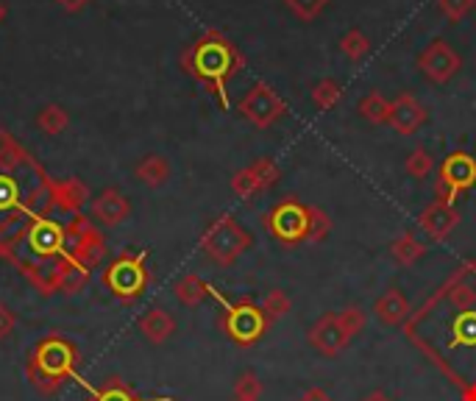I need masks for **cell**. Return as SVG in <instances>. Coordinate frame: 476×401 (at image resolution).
Returning <instances> with one entry per match:
<instances>
[{"label": "cell", "instance_id": "cell-1", "mask_svg": "<svg viewBox=\"0 0 476 401\" xmlns=\"http://www.w3.org/2000/svg\"><path fill=\"white\" fill-rule=\"evenodd\" d=\"M75 368H79V349H75V343L59 332H53L34 346L26 362V376L42 396H53L62 390L65 382L75 376Z\"/></svg>", "mask_w": 476, "mask_h": 401}, {"label": "cell", "instance_id": "cell-2", "mask_svg": "<svg viewBox=\"0 0 476 401\" xmlns=\"http://www.w3.org/2000/svg\"><path fill=\"white\" fill-rule=\"evenodd\" d=\"M187 67L193 70L201 81L212 84V89L220 95V104L228 106V98H226V79L228 75H234L237 67L242 65L240 53L232 42H226L223 36L218 34H209L203 36L201 42L193 45V50L187 53Z\"/></svg>", "mask_w": 476, "mask_h": 401}, {"label": "cell", "instance_id": "cell-3", "mask_svg": "<svg viewBox=\"0 0 476 401\" xmlns=\"http://www.w3.org/2000/svg\"><path fill=\"white\" fill-rule=\"evenodd\" d=\"M254 245V237L245 232V228L232 218L220 215L203 228L201 235V251L209 262H215L218 267H232L249 248Z\"/></svg>", "mask_w": 476, "mask_h": 401}, {"label": "cell", "instance_id": "cell-4", "mask_svg": "<svg viewBox=\"0 0 476 401\" xmlns=\"http://www.w3.org/2000/svg\"><path fill=\"white\" fill-rule=\"evenodd\" d=\"M150 281L148 265H145V251H126L114 262H109V267L104 271V284L106 290L123 301V304H134Z\"/></svg>", "mask_w": 476, "mask_h": 401}, {"label": "cell", "instance_id": "cell-5", "mask_svg": "<svg viewBox=\"0 0 476 401\" xmlns=\"http://www.w3.org/2000/svg\"><path fill=\"white\" fill-rule=\"evenodd\" d=\"M223 332L232 337L237 346H254V343L268 329V318L259 310V304L251 301H237L226 304L223 301Z\"/></svg>", "mask_w": 476, "mask_h": 401}, {"label": "cell", "instance_id": "cell-6", "mask_svg": "<svg viewBox=\"0 0 476 401\" xmlns=\"http://www.w3.org/2000/svg\"><path fill=\"white\" fill-rule=\"evenodd\" d=\"M271 235L284 243V245H296V243H307L310 237V206L298 204L296 198H284L281 204H276L268 218Z\"/></svg>", "mask_w": 476, "mask_h": 401}, {"label": "cell", "instance_id": "cell-7", "mask_svg": "<svg viewBox=\"0 0 476 401\" xmlns=\"http://www.w3.org/2000/svg\"><path fill=\"white\" fill-rule=\"evenodd\" d=\"M237 109L242 118L254 123L257 128H271L276 120L284 118V112H288V106H284V101L279 98V92L265 81H257L249 92H245Z\"/></svg>", "mask_w": 476, "mask_h": 401}, {"label": "cell", "instance_id": "cell-8", "mask_svg": "<svg viewBox=\"0 0 476 401\" xmlns=\"http://www.w3.org/2000/svg\"><path fill=\"white\" fill-rule=\"evenodd\" d=\"M418 67H421V73L432 84H446L460 73L463 59L446 40H432L421 53H418Z\"/></svg>", "mask_w": 476, "mask_h": 401}, {"label": "cell", "instance_id": "cell-9", "mask_svg": "<svg viewBox=\"0 0 476 401\" xmlns=\"http://www.w3.org/2000/svg\"><path fill=\"white\" fill-rule=\"evenodd\" d=\"M279 176H281L279 165L268 157H262L254 165L237 170L234 179H232V189H234V196H240L242 201H251L262 193H268V189L279 181Z\"/></svg>", "mask_w": 476, "mask_h": 401}, {"label": "cell", "instance_id": "cell-10", "mask_svg": "<svg viewBox=\"0 0 476 401\" xmlns=\"http://www.w3.org/2000/svg\"><path fill=\"white\" fill-rule=\"evenodd\" d=\"M476 184V159L465 150H454V154L446 157L443 167H441V198L443 201H454L463 189Z\"/></svg>", "mask_w": 476, "mask_h": 401}, {"label": "cell", "instance_id": "cell-11", "mask_svg": "<svg viewBox=\"0 0 476 401\" xmlns=\"http://www.w3.org/2000/svg\"><path fill=\"white\" fill-rule=\"evenodd\" d=\"M307 340H310V346H312L318 354H323V357H337V354L346 351L349 343H351L349 332L342 329V323H340L337 312L320 315V318L312 323V327H310Z\"/></svg>", "mask_w": 476, "mask_h": 401}, {"label": "cell", "instance_id": "cell-12", "mask_svg": "<svg viewBox=\"0 0 476 401\" xmlns=\"http://www.w3.org/2000/svg\"><path fill=\"white\" fill-rule=\"evenodd\" d=\"M457 223H460V212L454 209V204L437 198L432 204H426L421 209V215H418V228L429 237V240H446Z\"/></svg>", "mask_w": 476, "mask_h": 401}, {"label": "cell", "instance_id": "cell-13", "mask_svg": "<svg viewBox=\"0 0 476 401\" xmlns=\"http://www.w3.org/2000/svg\"><path fill=\"white\" fill-rule=\"evenodd\" d=\"M395 134H402V137H412V134L426 123V109L424 104L415 98V95H407L402 92L395 101H390V120Z\"/></svg>", "mask_w": 476, "mask_h": 401}, {"label": "cell", "instance_id": "cell-14", "mask_svg": "<svg viewBox=\"0 0 476 401\" xmlns=\"http://www.w3.org/2000/svg\"><path fill=\"white\" fill-rule=\"evenodd\" d=\"M92 215L104 226H120L131 215V201L120 193V189L109 187L92 201Z\"/></svg>", "mask_w": 476, "mask_h": 401}, {"label": "cell", "instance_id": "cell-15", "mask_svg": "<svg viewBox=\"0 0 476 401\" xmlns=\"http://www.w3.org/2000/svg\"><path fill=\"white\" fill-rule=\"evenodd\" d=\"M140 332L148 343L154 346H162L170 337L176 335V318L170 315L165 307H150L142 318H140Z\"/></svg>", "mask_w": 476, "mask_h": 401}, {"label": "cell", "instance_id": "cell-16", "mask_svg": "<svg viewBox=\"0 0 476 401\" xmlns=\"http://www.w3.org/2000/svg\"><path fill=\"white\" fill-rule=\"evenodd\" d=\"M373 315L379 318V323H385V327H398V323H404L407 315H410V301L404 298V293L398 288H388L382 296L376 298Z\"/></svg>", "mask_w": 476, "mask_h": 401}, {"label": "cell", "instance_id": "cell-17", "mask_svg": "<svg viewBox=\"0 0 476 401\" xmlns=\"http://www.w3.org/2000/svg\"><path fill=\"white\" fill-rule=\"evenodd\" d=\"M87 201H89V189L79 179H65L59 184H53V204L65 209V215H79Z\"/></svg>", "mask_w": 476, "mask_h": 401}, {"label": "cell", "instance_id": "cell-18", "mask_svg": "<svg viewBox=\"0 0 476 401\" xmlns=\"http://www.w3.org/2000/svg\"><path fill=\"white\" fill-rule=\"evenodd\" d=\"M87 401H173V398H140L120 376H106L101 388H95Z\"/></svg>", "mask_w": 476, "mask_h": 401}, {"label": "cell", "instance_id": "cell-19", "mask_svg": "<svg viewBox=\"0 0 476 401\" xmlns=\"http://www.w3.org/2000/svg\"><path fill=\"white\" fill-rule=\"evenodd\" d=\"M173 293H176V298L184 304V307H198V304H203L209 296H212V284H206L196 274H187V276H181L176 281Z\"/></svg>", "mask_w": 476, "mask_h": 401}, {"label": "cell", "instance_id": "cell-20", "mask_svg": "<svg viewBox=\"0 0 476 401\" xmlns=\"http://www.w3.org/2000/svg\"><path fill=\"white\" fill-rule=\"evenodd\" d=\"M134 176L145 184V187H162L170 179V162L162 154H148L137 162Z\"/></svg>", "mask_w": 476, "mask_h": 401}, {"label": "cell", "instance_id": "cell-21", "mask_svg": "<svg viewBox=\"0 0 476 401\" xmlns=\"http://www.w3.org/2000/svg\"><path fill=\"white\" fill-rule=\"evenodd\" d=\"M424 254H426V245L410 232H404L402 237H395L390 243V257H393V262H398L402 267H412L415 262L424 259Z\"/></svg>", "mask_w": 476, "mask_h": 401}, {"label": "cell", "instance_id": "cell-22", "mask_svg": "<svg viewBox=\"0 0 476 401\" xmlns=\"http://www.w3.org/2000/svg\"><path fill=\"white\" fill-rule=\"evenodd\" d=\"M357 112L371 126H385L390 120V101L382 98V92H368L365 98H359Z\"/></svg>", "mask_w": 476, "mask_h": 401}, {"label": "cell", "instance_id": "cell-23", "mask_svg": "<svg viewBox=\"0 0 476 401\" xmlns=\"http://www.w3.org/2000/svg\"><path fill=\"white\" fill-rule=\"evenodd\" d=\"M36 126H40L45 134H50V137H56V134H62L70 126V118L59 104H48L40 109V114H36Z\"/></svg>", "mask_w": 476, "mask_h": 401}, {"label": "cell", "instance_id": "cell-24", "mask_svg": "<svg viewBox=\"0 0 476 401\" xmlns=\"http://www.w3.org/2000/svg\"><path fill=\"white\" fill-rule=\"evenodd\" d=\"M404 170L410 174V179H415V181H424L432 170H434V159H432V154L426 148H412L410 154H407V159H404Z\"/></svg>", "mask_w": 476, "mask_h": 401}, {"label": "cell", "instance_id": "cell-25", "mask_svg": "<svg viewBox=\"0 0 476 401\" xmlns=\"http://www.w3.org/2000/svg\"><path fill=\"white\" fill-rule=\"evenodd\" d=\"M449 304L454 310H460V312H471L476 307V288L463 279V274L457 276L454 284L449 288Z\"/></svg>", "mask_w": 476, "mask_h": 401}, {"label": "cell", "instance_id": "cell-26", "mask_svg": "<svg viewBox=\"0 0 476 401\" xmlns=\"http://www.w3.org/2000/svg\"><path fill=\"white\" fill-rule=\"evenodd\" d=\"M340 50L346 53L351 62H363L371 50V40L359 28H351L349 34L340 36Z\"/></svg>", "mask_w": 476, "mask_h": 401}, {"label": "cell", "instance_id": "cell-27", "mask_svg": "<svg viewBox=\"0 0 476 401\" xmlns=\"http://www.w3.org/2000/svg\"><path fill=\"white\" fill-rule=\"evenodd\" d=\"M259 310L265 312V318H268V323L273 320H281L284 315L290 312V296L284 290H268V296L262 298Z\"/></svg>", "mask_w": 476, "mask_h": 401}, {"label": "cell", "instance_id": "cell-28", "mask_svg": "<svg viewBox=\"0 0 476 401\" xmlns=\"http://www.w3.org/2000/svg\"><path fill=\"white\" fill-rule=\"evenodd\" d=\"M451 346H476V312H460L454 320V337Z\"/></svg>", "mask_w": 476, "mask_h": 401}, {"label": "cell", "instance_id": "cell-29", "mask_svg": "<svg viewBox=\"0 0 476 401\" xmlns=\"http://www.w3.org/2000/svg\"><path fill=\"white\" fill-rule=\"evenodd\" d=\"M342 95V87L334 79H323L312 87V104L318 109H334Z\"/></svg>", "mask_w": 476, "mask_h": 401}, {"label": "cell", "instance_id": "cell-30", "mask_svg": "<svg viewBox=\"0 0 476 401\" xmlns=\"http://www.w3.org/2000/svg\"><path fill=\"white\" fill-rule=\"evenodd\" d=\"M337 318H340L342 329L349 332V337H351V340H354L359 332H363V329H365V323H368L365 310H363V307H357V304H351V307H342V310L337 312Z\"/></svg>", "mask_w": 476, "mask_h": 401}, {"label": "cell", "instance_id": "cell-31", "mask_svg": "<svg viewBox=\"0 0 476 401\" xmlns=\"http://www.w3.org/2000/svg\"><path fill=\"white\" fill-rule=\"evenodd\" d=\"M329 232H332V218L323 212V209L310 206V237H307V243H323L329 237Z\"/></svg>", "mask_w": 476, "mask_h": 401}, {"label": "cell", "instance_id": "cell-32", "mask_svg": "<svg viewBox=\"0 0 476 401\" xmlns=\"http://www.w3.org/2000/svg\"><path fill=\"white\" fill-rule=\"evenodd\" d=\"M234 396L240 398H257L262 396V379L254 371H242L234 382Z\"/></svg>", "mask_w": 476, "mask_h": 401}, {"label": "cell", "instance_id": "cell-33", "mask_svg": "<svg viewBox=\"0 0 476 401\" xmlns=\"http://www.w3.org/2000/svg\"><path fill=\"white\" fill-rule=\"evenodd\" d=\"M284 4H288V9L296 17H301V20H315V17L326 9L329 0H284Z\"/></svg>", "mask_w": 476, "mask_h": 401}, {"label": "cell", "instance_id": "cell-34", "mask_svg": "<svg viewBox=\"0 0 476 401\" xmlns=\"http://www.w3.org/2000/svg\"><path fill=\"white\" fill-rule=\"evenodd\" d=\"M437 6H441V12L449 17V20H463V17L476 6V0H437Z\"/></svg>", "mask_w": 476, "mask_h": 401}, {"label": "cell", "instance_id": "cell-35", "mask_svg": "<svg viewBox=\"0 0 476 401\" xmlns=\"http://www.w3.org/2000/svg\"><path fill=\"white\" fill-rule=\"evenodd\" d=\"M14 323H17L14 312L6 307V304H0V340H6L14 332Z\"/></svg>", "mask_w": 476, "mask_h": 401}, {"label": "cell", "instance_id": "cell-36", "mask_svg": "<svg viewBox=\"0 0 476 401\" xmlns=\"http://www.w3.org/2000/svg\"><path fill=\"white\" fill-rule=\"evenodd\" d=\"M298 401H334L326 390L323 388H310V390H303Z\"/></svg>", "mask_w": 476, "mask_h": 401}, {"label": "cell", "instance_id": "cell-37", "mask_svg": "<svg viewBox=\"0 0 476 401\" xmlns=\"http://www.w3.org/2000/svg\"><path fill=\"white\" fill-rule=\"evenodd\" d=\"M56 4H59L65 12H79L89 4V0H56Z\"/></svg>", "mask_w": 476, "mask_h": 401}, {"label": "cell", "instance_id": "cell-38", "mask_svg": "<svg viewBox=\"0 0 476 401\" xmlns=\"http://www.w3.org/2000/svg\"><path fill=\"white\" fill-rule=\"evenodd\" d=\"M359 401H393V398H390L385 390H379V388H376V390H368V393H365L363 398H359Z\"/></svg>", "mask_w": 476, "mask_h": 401}, {"label": "cell", "instance_id": "cell-39", "mask_svg": "<svg viewBox=\"0 0 476 401\" xmlns=\"http://www.w3.org/2000/svg\"><path fill=\"white\" fill-rule=\"evenodd\" d=\"M465 401H476V388L471 393H465Z\"/></svg>", "mask_w": 476, "mask_h": 401}, {"label": "cell", "instance_id": "cell-40", "mask_svg": "<svg viewBox=\"0 0 476 401\" xmlns=\"http://www.w3.org/2000/svg\"><path fill=\"white\" fill-rule=\"evenodd\" d=\"M232 401H257V398H240V396H234Z\"/></svg>", "mask_w": 476, "mask_h": 401}]
</instances>
